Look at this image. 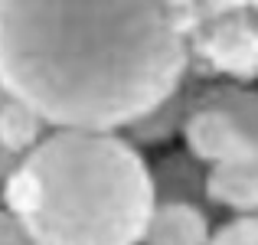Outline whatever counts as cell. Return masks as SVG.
<instances>
[{
    "mask_svg": "<svg viewBox=\"0 0 258 245\" xmlns=\"http://www.w3.org/2000/svg\"><path fill=\"white\" fill-rule=\"evenodd\" d=\"M30 245H39V242H30Z\"/></svg>",
    "mask_w": 258,
    "mask_h": 245,
    "instance_id": "obj_14",
    "label": "cell"
},
{
    "mask_svg": "<svg viewBox=\"0 0 258 245\" xmlns=\"http://www.w3.org/2000/svg\"><path fill=\"white\" fill-rule=\"evenodd\" d=\"M49 131L52 125L33 105L13 98V95L0 98V147L13 160H23L30 151H36Z\"/></svg>",
    "mask_w": 258,
    "mask_h": 245,
    "instance_id": "obj_7",
    "label": "cell"
},
{
    "mask_svg": "<svg viewBox=\"0 0 258 245\" xmlns=\"http://www.w3.org/2000/svg\"><path fill=\"white\" fill-rule=\"evenodd\" d=\"M167 7H170V10L176 13V17H186V13H193L196 7L203 4V0H164Z\"/></svg>",
    "mask_w": 258,
    "mask_h": 245,
    "instance_id": "obj_12",
    "label": "cell"
},
{
    "mask_svg": "<svg viewBox=\"0 0 258 245\" xmlns=\"http://www.w3.org/2000/svg\"><path fill=\"white\" fill-rule=\"evenodd\" d=\"M209 245H258V216H232L216 226Z\"/></svg>",
    "mask_w": 258,
    "mask_h": 245,
    "instance_id": "obj_10",
    "label": "cell"
},
{
    "mask_svg": "<svg viewBox=\"0 0 258 245\" xmlns=\"http://www.w3.org/2000/svg\"><path fill=\"white\" fill-rule=\"evenodd\" d=\"M183 151L196 157L203 167H219L226 160H235L248 151H258V144L248 138V131L219 108H193L183 121Z\"/></svg>",
    "mask_w": 258,
    "mask_h": 245,
    "instance_id": "obj_4",
    "label": "cell"
},
{
    "mask_svg": "<svg viewBox=\"0 0 258 245\" xmlns=\"http://www.w3.org/2000/svg\"><path fill=\"white\" fill-rule=\"evenodd\" d=\"M189 79L164 0H0V85L52 128L131 131Z\"/></svg>",
    "mask_w": 258,
    "mask_h": 245,
    "instance_id": "obj_1",
    "label": "cell"
},
{
    "mask_svg": "<svg viewBox=\"0 0 258 245\" xmlns=\"http://www.w3.org/2000/svg\"><path fill=\"white\" fill-rule=\"evenodd\" d=\"M183 30L196 79L258 82V0H203Z\"/></svg>",
    "mask_w": 258,
    "mask_h": 245,
    "instance_id": "obj_3",
    "label": "cell"
},
{
    "mask_svg": "<svg viewBox=\"0 0 258 245\" xmlns=\"http://www.w3.org/2000/svg\"><path fill=\"white\" fill-rule=\"evenodd\" d=\"M33 239L26 235V229L20 226V219L10 209L0 206V245H30Z\"/></svg>",
    "mask_w": 258,
    "mask_h": 245,
    "instance_id": "obj_11",
    "label": "cell"
},
{
    "mask_svg": "<svg viewBox=\"0 0 258 245\" xmlns=\"http://www.w3.org/2000/svg\"><path fill=\"white\" fill-rule=\"evenodd\" d=\"M154 180H157L160 200H186L206 206V167L186 151L167 154L154 163Z\"/></svg>",
    "mask_w": 258,
    "mask_h": 245,
    "instance_id": "obj_9",
    "label": "cell"
},
{
    "mask_svg": "<svg viewBox=\"0 0 258 245\" xmlns=\"http://www.w3.org/2000/svg\"><path fill=\"white\" fill-rule=\"evenodd\" d=\"M193 108H219V111L232 114V118L248 131V138L258 144V88L255 85H242V82H203V79H196Z\"/></svg>",
    "mask_w": 258,
    "mask_h": 245,
    "instance_id": "obj_8",
    "label": "cell"
},
{
    "mask_svg": "<svg viewBox=\"0 0 258 245\" xmlns=\"http://www.w3.org/2000/svg\"><path fill=\"white\" fill-rule=\"evenodd\" d=\"M4 95H7V92H4V85H0V98H4ZM13 167H17V160H13V157H10V154H7V151H4V147H0V183H4V180H7V173H10V170H13Z\"/></svg>",
    "mask_w": 258,
    "mask_h": 245,
    "instance_id": "obj_13",
    "label": "cell"
},
{
    "mask_svg": "<svg viewBox=\"0 0 258 245\" xmlns=\"http://www.w3.org/2000/svg\"><path fill=\"white\" fill-rule=\"evenodd\" d=\"M216 226L206 206L186 200H157L144 232V245H209Z\"/></svg>",
    "mask_w": 258,
    "mask_h": 245,
    "instance_id": "obj_6",
    "label": "cell"
},
{
    "mask_svg": "<svg viewBox=\"0 0 258 245\" xmlns=\"http://www.w3.org/2000/svg\"><path fill=\"white\" fill-rule=\"evenodd\" d=\"M206 200L232 216H258V151L209 167Z\"/></svg>",
    "mask_w": 258,
    "mask_h": 245,
    "instance_id": "obj_5",
    "label": "cell"
},
{
    "mask_svg": "<svg viewBox=\"0 0 258 245\" xmlns=\"http://www.w3.org/2000/svg\"><path fill=\"white\" fill-rule=\"evenodd\" d=\"M157 180L127 131L52 128L0 183V203L39 245H144Z\"/></svg>",
    "mask_w": 258,
    "mask_h": 245,
    "instance_id": "obj_2",
    "label": "cell"
}]
</instances>
